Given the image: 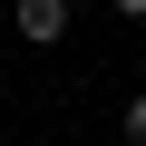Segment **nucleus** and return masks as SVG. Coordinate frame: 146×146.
Listing matches in <instances>:
<instances>
[{"instance_id":"obj_1","label":"nucleus","mask_w":146,"mask_h":146,"mask_svg":"<svg viewBox=\"0 0 146 146\" xmlns=\"http://www.w3.org/2000/svg\"><path fill=\"white\" fill-rule=\"evenodd\" d=\"M10 20L29 49H49V39H68V0H10Z\"/></svg>"},{"instance_id":"obj_2","label":"nucleus","mask_w":146,"mask_h":146,"mask_svg":"<svg viewBox=\"0 0 146 146\" xmlns=\"http://www.w3.org/2000/svg\"><path fill=\"white\" fill-rule=\"evenodd\" d=\"M127 146H146V98H127Z\"/></svg>"},{"instance_id":"obj_3","label":"nucleus","mask_w":146,"mask_h":146,"mask_svg":"<svg viewBox=\"0 0 146 146\" xmlns=\"http://www.w3.org/2000/svg\"><path fill=\"white\" fill-rule=\"evenodd\" d=\"M117 10H127V20H146V0H117Z\"/></svg>"}]
</instances>
